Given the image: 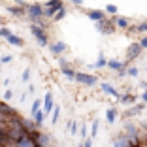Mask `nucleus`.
I'll return each mask as SVG.
<instances>
[{"mask_svg": "<svg viewBox=\"0 0 147 147\" xmlns=\"http://www.w3.org/2000/svg\"><path fill=\"white\" fill-rule=\"evenodd\" d=\"M62 6H64V4H62V0H47L45 6H43V17L53 19V15H55Z\"/></svg>", "mask_w": 147, "mask_h": 147, "instance_id": "f257e3e1", "label": "nucleus"}, {"mask_svg": "<svg viewBox=\"0 0 147 147\" xmlns=\"http://www.w3.org/2000/svg\"><path fill=\"white\" fill-rule=\"evenodd\" d=\"M30 32H32V36L38 40V43L42 45V47L49 45V38H47V34H45V28H43V26H38V25L32 23L30 25Z\"/></svg>", "mask_w": 147, "mask_h": 147, "instance_id": "f03ea898", "label": "nucleus"}, {"mask_svg": "<svg viewBox=\"0 0 147 147\" xmlns=\"http://www.w3.org/2000/svg\"><path fill=\"white\" fill-rule=\"evenodd\" d=\"M15 115H19V113L15 111V108H11L9 104H6V102L0 100V121L6 123L8 119H11V117H15Z\"/></svg>", "mask_w": 147, "mask_h": 147, "instance_id": "7ed1b4c3", "label": "nucleus"}, {"mask_svg": "<svg viewBox=\"0 0 147 147\" xmlns=\"http://www.w3.org/2000/svg\"><path fill=\"white\" fill-rule=\"evenodd\" d=\"M96 28H98V32H102V34H111V32L115 30V23L109 21V19H102V21L96 23Z\"/></svg>", "mask_w": 147, "mask_h": 147, "instance_id": "20e7f679", "label": "nucleus"}, {"mask_svg": "<svg viewBox=\"0 0 147 147\" xmlns=\"http://www.w3.org/2000/svg\"><path fill=\"white\" fill-rule=\"evenodd\" d=\"M76 81L83 83V85H89V87H92V85H96V83H98V79H96L94 76H89V74L76 72Z\"/></svg>", "mask_w": 147, "mask_h": 147, "instance_id": "39448f33", "label": "nucleus"}, {"mask_svg": "<svg viewBox=\"0 0 147 147\" xmlns=\"http://www.w3.org/2000/svg\"><path fill=\"white\" fill-rule=\"evenodd\" d=\"M142 45H140V43H130L128 45V53H126V59H128V61H134V59H138L140 55H142Z\"/></svg>", "mask_w": 147, "mask_h": 147, "instance_id": "423d86ee", "label": "nucleus"}, {"mask_svg": "<svg viewBox=\"0 0 147 147\" xmlns=\"http://www.w3.org/2000/svg\"><path fill=\"white\" fill-rule=\"evenodd\" d=\"M42 104H43V109H42L43 115H47V113L53 111V94H51V92H47V94H45V98H43Z\"/></svg>", "mask_w": 147, "mask_h": 147, "instance_id": "0eeeda50", "label": "nucleus"}, {"mask_svg": "<svg viewBox=\"0 0 147 147\" xmlns=\"http://www.w3.org/2000/svg\"><path fill=\"white\" fill-rule=\"evenodd\" d=\"M49 49H51L53 55H61V53H64V51H66V43H64V42L51 43V45H49Z\"/></svg>", "mask_w": 147, "mask_h": 147, "instance_id": "6e6552de", "label": "nucleus"}, {"mask_svg": "<svg viewBox=\"0 0 147 147\" xmlns=\"http://www.w3.org/2000/svg\"><path fill=\"white\" fill-rule=\"evenodd\" d=\"M6 40H8V43H11V45H15V47H23V45H25V42H23L21 36L13 34V32H11V34H9Z\"/></svg>", "mask_w": 147, "mask_h": 147, "instance_id": "1a4fd4ad", "label": "nucleus"}, {"mask_svg": "<svg viewBox=\"0 0 147 147\" xmlns=\"http://www.w3.org/2000/svg\"><path fill=\"white\" fill-rule=\"evenodd\" d=\"M8 11L11 13V15H15V17H23V15H26V9L21 8V6H8Z\"/></svg>", "mask_w": 147, "mask_h": 147, "instance_id": "9d476101", "label": "nucleus"}, {"mask_svg": "<svg viewBox=\"0 0 147 147\" xmlns=\"http://www.w3.org/2000/svg\"><path fill=\"white\" fill-rule=\"evenodd\" d=\"M89 15V19H92V21H102V19H106V15H104V11H100V9H91V11L87 13Z\"/></svg>", "mask_w": 147, "mask_h": 147, "instance_id": "9b49d317", "label": "nucleus"}, {"mask_svg": "<svg viewBox=\"0 0 147 147\" xmlns=\"http://www.w3.org/2000/svg\"><path fill=\"white\" fill-rule=\"evenodd\" d=\"M102 91H104L106 94H111L113 98H119V96H121L119 92H117V89H113L109 83H102Z\"/></svg>", "mask_w": 147, "mask_h": 147, "instance_id": "f8f14e48", "label": "nucleus"}, {"mask_svg": "<svg viewBox=\"0 0 147 147\" xmlns=\"http://www.w3.org/2000/svg\"><path fill=\"white\" fill-rule=\"evenodd\" d=\"M43 119H45V115H43V111H42V109H38V111H34V113H32V121L36 123V126H42Z\"/></svg>", "mask_w": 147, "mask_h": 147, "instance_id": "ddd939ff", "label": "nucleus"}, {"mask_svg": "<svg viewBox=\"0 0 147 147\" xmlns=\"http://www.w3.org/2000/svg\"><path fill=\"white\" fill-rule=\"evenodd\" d=\"M108 66L111 70H117V72H123V70H125V64L119 62V61H108Z\"/></svg>", "mask_w": 147, "mask_h": 147, "instance_id": "4468645a", "label": "nucleus"}, {"mask_svg": "<svg viewBox=\"0 0 147 147\" xmlns=\"http://www.w3.org/2000/svg\"><path fill=\"white\" fill-rule=\"evenodd\" d=\"M106 119H108V123H115L117 121V111L113 108H109L108 111H106Z\"/></svg>", "mask_w": 147, "mask_h": 147, "instance_id": "2eb2a0df", "label": "nucleus"}, {"mask_svg": "<svg viewBox=\"0 0 147 147\" xmlns=\"http://www.w3.org/2000/svg\"><path fill=\"white\" fill-rule=\"evenodd\" d=\"M113 23H115L117 26H121V28H126V26H128V19H125V17H113Z\"/></svg>", "mask_w": 147, "mask_h": 147, "instance_id": "dca6fc26", "label": "nucleus"}, {"mask_svg": "<svg viewBox=\"0 0 147 147\" xmlns=\"http://www.w3.org/2000/svg\"><path fill=\"white\" fill-rule=\"evenodd\" d=\"M62 74H64L66 79H76V72H74L70 66H64V68H62Z\"/></svg>", "mask_w": 147, "mask_h": 147, "instance_id": "f3484780", "label": "nucleus"}, {"mask_svg": "<svg viewBox=\"0 0 147 147\" xmlns=\"http://www.w3.org/2000/svg\"><path fill=\"white\" fill-rule=\"evenodd\" d=\"M64 17H66V8L62 6V8L59 9L55 15H53V21H61V19H64Z\"/></svg>", "mask_w": 147, "mask_h": 147, "instance_id": "a211bd4d", "label": "nucleus"}, {"mask_svg": "<svg viewBox=\"0 0 147 147\" xmlns=\"http://www.w3.org/2000/svg\"><path fill=\"white\" fill-rule=\"evenodd\" d=\"M119 100H121V102H125V104H134V102H136V96L125 94V96H119Z\"/></svg>", "mask_w": 147, "mask_h": 147, "instance_id": "6ab92c4d", "label": "nucleus"}, {"mask_svg": "<svg viewBox=\"0 0 147 147\" xmlns=\"http://www.w3.org/2000/svg\"><path fill=\"white\" fill-rule=\"evenodd\" d=\"M143 106L145 104H140V106H134V108L130 109V111H126V117H130V115H136V113H140L143 109Z\"/></svg>", "mask_w": 147, "mask_h": 147, "instance_id": "aec40b11", "label": "nucleus"}, {"mask_svg": "<svg viewBox=\"0 0 147 147\" xmlns=\"http://www.w3.org/2000/svg\"><path fill=\"white\" fill-rule=\"evenodd\" d=\"M106 64H108V61H106V57H104V55H100V57H98V61L94 62V66H96V68H104Z\"/></svg>", "mask_w": 147, "mask_h": 147, "instance_id": "412c9836", "label": "nucleus"}, {"mask_svg": "<svg viewBox=\"0 0 147 147\" xmlns=\"http://www.w3.org/2000/svg\"><path fill=\"white\" fill-rule=\"evenodd\" d=\"M113 147H128V138H121L113 143Z\"/></svg>", "mask_w": 147, "mask_h": 147, "instance_id": "4be33fe9", "label": "nucleus"}, {"mask_svg": "<svg viewBox=\"0 0 147 147\" xmlns=\"http://www.w3.org/2000/svg\"><path fill=\"white\" fill-rule=\"evenodd\" d=\"M126 132H128V138H136V126L134 125L126 123Z\"/></svg>", "mask_w": 147, "mask_h": 147, "instance_id": "5701e85b", "label": "nucleus"}, {"mask_svg": "<svg viewBox=\"0 0 147 147\" xmlns=\"http://www.w3.org/2000/svg\"><path fill=\"white\" fill-rule=\"evenodd\" d=\"M11 34V30H9V28H6V26H0V38H8V36Z\"/></svg>", "mask_w": 147, "mask_h": 147, "instance_id": "b1692460", "label": "nucleus"}, {"mask_svg": "<svg viewBox=\"0 0 147 147\" xmlns=\"http://www.w3.org/2000/svg\"><path fill=\"white\" fill-rule=\"evenodd\" d=\"M40 108H42V100H34V102H32V108H30V113L38 111Z\"/></svg>", "mask_w": 147, "mask_h": 147, "instance_id": "393cba45", "label": "nucleus"}, {"mask_svg": "<svg viewBox=\"0 0 147 147\" xmlns=\"http://www.w3.org/2000/svg\"><path fill=\"white\" fill-rule=\"evenodd\" d=\"M98 121H94L92 123V128H91V138H96V134H98Z\"/></svg>", "mask_w": 147, "mask_h": 147, "instance_id": "a878e982", "label": "nucleus"}, {"mask_svg": "<svg viewBox=\"0 0 147 147\" xmlns=\"http://www.w3.org/2000/svg\"><path fill=\"white\" fill-rule=\"evenodd\" d=\"M59 115H61V108H53V125H55L57 121H59Z\"/></svg>", "mask_w": 147, "mask_h": 147, "instance_id": "bb28decb", "label": "nucleus"}, {"mask_svg": "<svg viewBox=\"0 0 147 147\" xmlns=\"http://www.w3.org/2000/svg\"><path fill=\"white\" fill-rule=\"evenodd\" d=\"M106 11H108V13H113V17H115V13H117V6H115V4H108V6H106Z\"/></svg>", "mask_w": 147, "mask_h": 147, "instance_id": "cd10ccee", "label": "nucleus"}, {"mask_svg": "<svg viewBox=\"0 0 147 147\" xmlns=\"http://www.w3.org/2000/svg\"><path fill=\"white\" fill-rule=\"evenodd\" d=\"M11 61H13V57H11V55H4L2 59H0V62H2V64H9Z\"/></svg>", "mask_w": 147, "mask_h": 147, "instance_id": "c85d7f7f", "label": "nucleus"}, {"mask_svg": "<svg viewBox=\"0 0 147 147\" xmlns=\"http://www.w3.org/2000/svg\"><path fill=\"white\" fill-rule=\"evenodd\" d=\"M21 79H23V81H28V79H30V70H25V72H23V76H21Z\"/></svg>", "mask_w": 147, "mask_h": 147, "instance_id": "c756f323", "label": "nucleus"}, {"mask_svg": "<svg viewBox=\"0 0 147 147\" xmlns=\"http://www.w3.org/2000/svg\"><path fill=\"white\" fill-rule=\"evenodd\" d=\"M11 98H13V91H11V89H8V91L4 92V100H11Z\"/></svg>", "mask_w": 147, "mask_h": 147, "instance_id": "7c9ffc66", "label": "nucleus"}, {"mask_svg": "<svg viewBox=\"0 0 147 147\" xmlns=\"http://www.w3.org/2000/svg\"><path fill=\"white\" fill-rule=\"evenodd\" d=\"M130 76V78H136L138 76V68H128V72H126Z\"/></svg>", "mask_w": 147, "mask_h": 147, "instance_id": "2f4dec72", "label": "nucleus"}, {"mask_svg": "<svg viewBox=\"0 0 147 147\" xmlns=\"http://www.w3.org/2000/svg\"><path fill=\"white\" fill-rule=\"evenodd\" d=\"M70 132H72V134H76V132H78V123H70Z\"/></svg>", "mask_w": 147, "mask_h": 147, "instance_id": "473e14b6", "label": "nucleus"}, {"mask_svg": "<svg viewBox=\"0 0 147 147\" xmlns=\"http://www.w3.org/2000/svg\"><path fill=\"white\" fill-rule=\"evenodd\" d=\"M136 30H140V32H147V23H142L140 26H136Z\"/></svg>", "mask_w": 147, "mask_h": 147, "instance_id": "72a5a7b5", "label": "nucleus"}, {"mask_svg": "<svg viewBox=\"0 0 147 147\" xmlns=\"http://www.w3.org/2000/svg\"><path fill=\"white\" fill-rule=\"evenodd\" d=\"M79 136H81V138H87V126H85V125L79 128Z\"/></svg>", "mask_w": 147, "mask_h": 147, "instance_id": "f704fd0d", "label": "nucleus"}, {"mask_svg": "<svg viewBox=\"0 0 147 147\" xmlns=\"http://www.w3.org/2000/svg\"><path fill=\"white\" fill-rule=\"evenodd\" d=\"M138 43L142 45V49H147V36H145V38L142 40V42H138Z\"/></svg>", "mask_w": 147, "mask_h": 147, "instance_id": "c9c22d12", "label": "nucleus"}, {"mask_svg": "<svg viewBox=\"0 0 147 147\" xmlns=\"http://www.w3.org/2000/svg\"><path fill=\"white\" fill-rule=\"evenodd\" d=\"M15 4H17V6H21V8H25V9H26V2H25V0H15Z\"/></svg>", "mask_w": 147, "mask_h": 147, "instance_id": "e433bc0d", "label": "nucleus"}, {"mask_svg": "<svg viewBox=\"0 0 147 147\" xmlns=\"http://www.w3.org/2000/svg\"><path fill=\"white\" fill-rule=\"evenodd\" d=\"M70 2H72V4H76V6H81L83 4V0H70Z\"/></svg>", "mask_w": 147, "mask_h": 147, "instance_id": "4c0bfd02", "label": "nucleus"}, {"mask_svg": "<svg viewBox=\"0 0 147 147\" xmlns=\"http://www.w3.org/2000/svg\"><path fill=\"white\" fill-rule=\"evenodd\" d=\"M2 23H4V19H2V17H0V25H2Z\"/></svg>", "mask_w": 147, "mask_h": 147, "instance_id": "58836bf2", "label": "nucleus"}, {"mask_svg": "<svg viewBox=\"0 0 147 147\" xmlns=\"http://www.w3.org/2000/svg\"><path fill=\"white\" fill-rule=\"evenodd\" d=\"M2 125H4V123H2V121H0V126H2Z\"/></svg>", "mask_w": 147, "mask_h": 147, "instance_id": "ea45409f", "label": "nucleus"}, {"mask_svg": "<svg viewBox=\"0 0 147 147\" xmlns=\"http://www.w3.org/2000/svg\"><path fill=\"white\" fill-rule=\"evenodd\" d=\"M145 143H147V136H145Z\"/></svg>", "mask_w": 147, "mask_h": 147, "instance_id": "a19ab883", "label": "nucleus"}, {"mask_svg": "<svg viewBox=\"0 0 147 147\" xmlns=\"http://www.w3.org/2000/svg\"><path fill=\"white\" fill-rule=\"evenodd\" d=\"M79 147H81V145H79Z\"/></svg>", "mask_w": 147, "mask_h": 147, "instance_id": "79ce46f5", "label": "nucleus"}]
</instances>
